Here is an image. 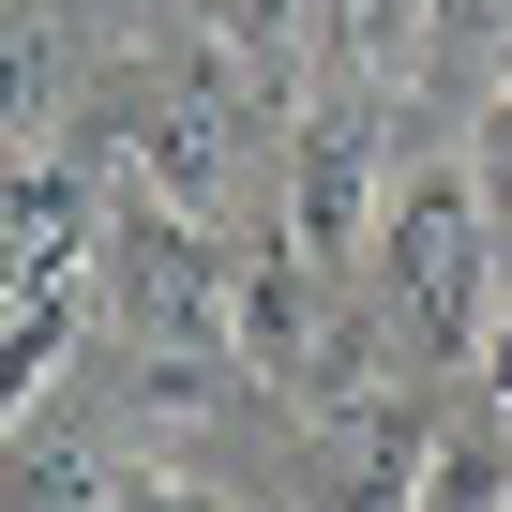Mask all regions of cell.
Returning a JSON list of instances; mask_svg holds the SVG:
<instances>
[{
    "mask_svg": "<svg viewBox=\"0 0 512 512\" xmlns=\"http://www.w3.org/2000/svg\"><path fill=\"white\" fill-rule=\"evenodd\" d=\"M377 287H392V332L422 362H482L497 332V211L467 196V166H407L392 211H377Z\"/></svg>",
    "mask_w": 512,
    "mask_h": 512,
    "instance_id": "cell-1",
    "label": "cell"
},
{
    "mask_svg": "<svg viewBox=\"0 0 512 512\" xmlns=\"http://www.w3.org/2000/svg\"><path fill=\"white\" fill-rule=\"evenodd\" d=\"M226 287H241V256H211V226H196V211H166V196H121V211H106V272H91V302L136 332L151 392H211Z\"/></svg>",
    "mask_w": 512,
    "mask_h": 512,
    "instance_id": "cell-2",
    "label": "cell"
},
{
    "mask_svg": "<svg viewBox=\"0 0 512 512\" xmlns=\"http://www.w3.org/2000/svg\"><path fill=\"white\" fill-rule=\"evenodd\" d=\"M226 362H241V377H287L302 407L377 392V332H347V302H332V256H302V241L241 256V287H226Z\"/></svg>",
    "mask_w": 512,
    "mask_h": 512,
    "instance_id": "cell-3",
    "label": "cell"
},
{
    "mask_svg": "<svg viewBox=\"0 0 512 512\" xmlns=\"http://www.w3.org/2000/svg\"><path fill=\"white\" fill-rule=\"evenodd\" d=\"M106 121H121V166H136V196H166V211H211L226 181H241V121H256V91L226 76V61H181V76H121L106 91Z\"/></svg>",
    "mask_w": 512,
    "mask_h": 512,
    "instance_id": "cell-4",
    "label": "cell"
},
{
    "mask_svg": "<svg viewBox=\"0 0 512 512\" xmlns=\"http://www.w3.org/2000/svg\"><path fill=\"white\" fill-rule=\"evenodd\" d=\"M392 136H377V91H302L287 106V241L302 256H362L377 211H392Z\"/></svg>",
    "mask_w": 512,
    "mask_h": 512,
    "instance_id": "cell-5",
    "label": "cell"
},
{
    "mask_svg": "<svg viewBox=\"0 0 512 512\" xmlns=\"http://www.w3.org/2000/svg\"><path fill=\"white\" fill-rule=\"evenodd\" d=\"M422 467H437V422L392 377L317 407V512H422Z\"/></svg>",
    "mask_w": 512,
    "mask_h": 512,
    "instance_id": "cell-6",
    "label": "cell"
},
{
    "mask_svg": "<svg viewBox=\"0 0 512 512\" xmlns=\"http://www.w3.org/2000/svg\"><path fill=\"white\" fill-rule=\"evenodd\" d=\"M0 272H16V302H61L106 272V196L61 151H16V181H0Z\"/></svg>",
    "mask_w": 512,
    "mask_h": 512,
    "instance_id": "cell-7",
    "label": "cell"
},
{
    "mask_svg": "<svg viewBox=\"0 0 512 512\" xmlns=\"http://www.w3.org/2000/svg\"><path fill=\"white\" fill-rule=\"evenodd\" d=\"M196 31H211V61H226L256 106H302V91H317V61H332L317 0H196Z\"/></svg>",
    "mask_w": 512,
    "mask_h": 512,
    "instance_id": "cell-8",
    "label": "cell"
},
{
    "mask_svg": "<svg viewBox=\"0 0 512 512\" xmlns=\"http://www.w3.org/2000/svg\"><path fill=\"white\" fill-rule=\"evenodd\" d=\"M317 31H332V76L347 91H392L437 61V0H317Z\"/></svg>",
    "mask_w": 512,
    "mask_h": 512,
    "instance_id": "cell-9",
    "label": "cell"
},
{
    "mask_svg": "<svg viewBox=\"0 0 512 512\" xmlns=\"http://www.w3.org/2000/svg\"><path fill=\"white\" fill-rule=\"evenodd\" d=\"M0 512H121V482L76 452V437H46V422H16V467H0Z\"/></svg>",
    "mask_w": 512,
    "mask_h": 512,
    "instance_id": "cell-10",
    "label": "cell"
},
{
    "mask_svg": "<svg viewBox=\"0 0 512 512\" xmlns=\"http://www.w3.org/2000/svg\"><path fill=\"white\" fill-rule=\"evenodd\" d=\"M452 166H467V196L497 211V241H512V61L482 76V106H467V136H452Z\"/></svg>",
    "mask_w": 512,
    "mask_h": 512,
    "instance_id": "cell-11",
    "label": "cell"
},
{
    "mask_svg": "<svg viewBox=\"0 0 512 512\" xmlns=\"http://www.w3.org/2000/svg\"><path fill=\"white\" fill-rule=\"evenodd\" d=\"M422 512H512V452H497V437H437Z\"/></svg>",
    "mask_w": 512,
    "mask_h": 512,
    "instance_id": "cell-12",
    "label": "cell"
},
{
    "mask_svg": "<svg viewBox=\"0 0 512 512\" xmlns=\"http://www.w3.org/2000/svg\"><path fill=\"white\" fill-rule=\"evenodd\" d=\"M121 512H226V497H211L196 467H151V482H121Z\"/></svg>",
    "mask_w": 512,
    "mask_h": 512,
    "instance_id": "cell-13",
    "label": "cell"
},
{
    "mask_svg": "<svg viewBox=\"0 0 512 512\" xmlns=\"http://www.w3.org/2000/svg\"><path fill=\"white\" fill-rule=\"evenodd\" d=\"M437 46H512V0H437Z\"/></svg>",
    "mask_w": 512,
    "mask_h": 512,
    "instance_id": "cell-14",
    "label": "cell"
},
{
    "mask_svg": "<svg viewBox=\"0 0 512 512\" xmlns=\"http://www.w3.org/2000/svg\"><path fill=\"white\" fill-rule=\"evenodd\" d=\"M482 392L512 407V302H497V332H482Z\"/></svg>",
    "mask_w": 512,
    "mask_h": 512,
    "instance_id": "cell-15",
    "label": "cell"
}]
</instances>
